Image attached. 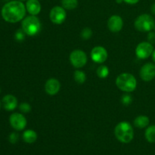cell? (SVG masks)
Wrapping results in <instances>:
<instances>
[{
	"instance_id": "1",
	"label": "cell",
	"mask_w": 155,
	"mask_h": 155,
	"mask_svg": "<svg viewBox=\"0 0 155 155\" xmlns=\"http://www.w3.org/2000/svg\"><path fill=\"white\" fill-rule=\"evenodd\" d=\"M26 6L19 0L10 1L2 8V16L8 23H17L24 19L26 15Z\"/></svg>"
},
{
	"instance_id": "2",
	"label": "cell",
	"mask_w": 155,
	"mask_h": 155,
	"mask_svg": "<svg viewBox=\"0 0 155 155\" xmlns=\"http://www.w3.org/2000/svg\"><path fill=\"white\" fill-rule=\"evenodd\" d=\"M114 134L117 139L123 143H130L134 137L133 127L128 122H120L114 129Z\"/></svg>"
},
{
	"instance_id": "3",
	"label": "cell",
	"mask_w": 155,
	"mask_h": 155,
	"mask_svg": "<svg viewBox=\"0 0 155 155\" xmlns=\"http://www.w3.org/2000/svg\"><path fill=\"white\" fill-rule=\"evenodd\" d=\"M116 84L121 91L131 92L136 89L137 81L133 74L124 73L117 77Z\"/></svg>"
},
{
	"instance_id": "4",
	"label": "cell",
	"mask_w": 155,
	"mask_h": 155,
	"mask_svg": "<svg viewBox=\"0 0 155 155\" xmlns=\"http://www.w3.org/2000/svg\"><path fill=\"white\" fill-rule=\"evenodd\" d=\"M21 29L26 35L30 36H36L41 30L40 21L35 15L26 17L21 23Z\"/></svg>"
},
{
	"instance_id": "5",
	"label": "cell",
	"mask_w": 155,
	"mask_h": 155,
	"mask_svg": "<svg viewBox=\"0 0 155 155\" xmlns=\"http://www.w3.org/2000/svg\"><path fill=\"white\" fill-rule=\"evenodd\" d=\"M135 27L141 32H150L155 27L154 19L148 14H143L135 21Z\"/></svg>"
},
{
	"instance_id": "6",
	"label": "cell",
	"mask_w": 155,
	"mask_h": 155,
	"mask_svg": "<svg viewBox=\"0 0 155 155\" xmlns=\"http://www.w3.org/2000/svg\"><path fill=\"white\" fill-rule=\"evenodd\" d=\"M70 61L74 68H81L86 65L87 62V56L82 50H74L70 54Z\"/></svg>"
},
{
	"instance_id": "7",
	"label": "cell",
	"mask_w": 155,
	"mask_h": 155,
	"mask_svg": "<svg viewBox=\"0 0 155 155\" xmlns=\"http://www.w3.org/2000/svg\"><path fill=\"white\" fill-rule=\"evenodd\" d=\"M66 9L62 6H54L50 11L49 17L51 22L55 24H61L67 18Z\"/></svg>"
},
{
	"instance_id": "8",
	"label": "cell",
	"mask_w": 155,
	"mask_h": 155,
	"mask_svg": "<svg viewBox=\"0 0 155 155\" xmlns=\"http://www.w3.org/2000/svg\"><path fill=\"white\" fill-rule=\"evenodd\" d=\"M154 47L149 42H142L137 45L136 49V54L138 58L145 59L149 58L152 54Z\"/></svg>"
},
{
	"instance_id": "9",
	"label": "cell",
	"mask_w": 155,
	"mask_h": 155,
	"mask_svg": "<svg viewBox=\"0 0 155 155\" xmlns=\"http://www.w3.org/2000/svg\"><path fill=\"white\" fill-rule=\"evenodd\" d=\"M9 122L12 128L17 131H21L27 126V120L22 114H12L9 117Z\"/></svg>"
},
{
	"instance_id": "10",
	"label": "cell",
	"mask_w": 155,
	"mask_h": 155,
	"mask_svg": "<svg viewBox=\"0 0 155 155\" xmlns=\"http://www.w3.org/2000/svg\"><path fill=\"white\" fill-rule=\"evenodd\" d=\"M108 57L107 51L104 47L95 46L91 51V58L94 62L98 64L104 63Z\"/></svg>"
},
{
	"instance_id": "11",
	"label": "cell",
	"mask_w": 155,
	"mask_h": 155,
	"mask_svg": "<svg viewBox=\"0 0 155 155\" xmlns=\"http://www.w3.org/2000/svg\"><path fill=\"white\" fill-rule=\"evenodd\" d=\"M139 75L142 80L149 82L155 77V64L152 63H147L142 67Z\"/></svg>"
},
{
	"instance_id": "12",
	"label": "cell",
	"mask_w": 155,
	"mask_h": 155,
	"mask_svg": "<svg viewBox=\"0 0 155 155\" xmlns=\"http://www.w3.org/2000/svg\"><path fill=\"white\" fill-rule=\"evenodd\" d=\"M124 26V21L122 18L119 15H112L107 21V27L109 30L114 33L120 31Z\"/></svg>"
},
{
	"instance_id": "13",
	"label": "cell",
	"mask_w": 155,
	"mask_h": 155,
	"mask_svg": "<svg viewBox=\"0 0 155 155\" xmlns=\"http://www.w3.org/2000/svg\"><path fill=\"white\" fill-rule=\"evenodd\" d=\"M61 84L60 82L54 78L48 80L45 83V89L47 94L49 95H54L60 91Z\"/></svg>"
},
{
	"instance_id": "14",
	"label": "cell",
	"mask_w": 155,
	"mask_h": 155,
	"mask_svg": "<svg viewBox=\"0 0 155 155\" xmlns=\"http://www.w3.org/2000/svg\"><path fill=\"white\" fill-rule=\"evenodd\" d=\"M2 106L6 110H14L18 106V99L13 95H6L2 98Z\"/></svg>"
},
{
	"instance_id": "15",
	"label": "cell",
	"mask_w": 155,
	"mask_h": 155,
	"mask_svg": "<svg viewBox=\"0 0 155 155\" xmlns=\"http://www.w3.org/2000/svg\"><path fill=\"white\" fill-rule=\"evenodd\" d=\"M26 9L31 15L36 16L41 12V4L39 0H27Z\"/></svg>"
},
{
	"instance_id": "16",
	"label": "cell",
	"mask_w": 155,
	"mask_h": 155,
	"mask_svg": "<svg viewBox=\"0 0 155 155\" xmlns=\"http://www.w3.org/2000/svg\"><path fill=\"white\" fill-rule=\"evenodd\" d=\"M23 139L27 143L32 144L36 142V139H37V134L34 130H26L23 134Z\"/></svg>"
},
{
	"instance_id": "17",
	"label": "cell",
	"mask_w": 155,
	"mask_h": 155,
	"mask_svg": "<svg viewBox=\"0 0 155 155\" xmlns=\"http://www.w3.org/2000/svg\"><path fill=\"white\" fill-rule=\"evenodd\" d=\"M149 118L147 116H144V115H141V116L137 117L134 120V125L136 127L140 129L145 128L149 124Z\"/></svg>"
},
{
	"instance_id": "18",
	"label": "cell",
	"mask_w": 155,
	"mask_h": 155,
	"mask_svg": "<svg viewBox=\"0 0 155 155\" xmlns=\"http://www.w3.org/2000/svg\"><path fill=\"white\" fill-rule=\"evenodd\" d=\"M145 136L146 140L150 143L155 142V125H151L145 130Z\"/></svg>"
},
{
	"instance_id": "19",
	"label": "cell",
	"mask_w": 155,
	"mask_h": 155,
	"mask_svg": "<svg viewBox=\"0 0 155 155\" xmlns=\"http://www.w3.org/2000/svg\"><path fill=\"white\" fill-rule=\"evenodd\" d=\"M61 5L66 10H74L78 6V0H61Z\"/></svg>"
},
{
	"instance_id": "20",
	"label": "cell",
	"mask_w": 155,
	"mask_h": 155,
	"mask_svg": "<svg viewBox=\"0 0 155 155\" xmlns=\"http://www.w3.org/2000/svg\"><path fill=\"white\" fill-rule=\"evenodd\" d=\"M74 80L79 84H83L86 80V74L82 71H76L74 72Z\"/></svg>"
},
{
	"instance_id": "21",
	"label": "cell",
	"mask_w": 155,
	"mask_h": 155,
	"mask_svg": "<svg viewBox=\"0 0 155 155\" xmlns=\"http://www.w3.org/2000/svg\"><path fill=\"white\" fill-rule=\"evenodd\" d=\"M109 69L105 65H101L97 69V75L101 79H104L108 76Z\"/></svg>"
},
{
	"instance_id": "22",
	"label": "cell",
	"mask_w": 155,
	"mask_h": 155,
	"mask_svg": "<svg viewBox=\"0 0 155 155\" xmlns=\"http://www.w3.org/2000/svg\"><path fill=\"white\" fill-rule=\"evenodd\" d=\"M92 31L90 28L89 27H86L83 29L81 32V37L83 39H89L92 37Z\"/></svg>"
},
{
	"instance_id": "23",
	"label": "cell",
	"mask_w": 155,
	"mask_h": 155,
	"mask_svg": "<svg viewBox=\"0 0 155 155\" xmlns=\"http://www.w3.org/2000/svg\"><path fill=\"white\" fill-rule=\"evenodd\" d=\"M132 101H133V97L130 94H125L121 97V102L124 105H129V104H131Z\"/></svg>"
},
{
	"instance_id": "24",
	"label": "cell",
	"mask_w": 155,
	"mask_h": 155,
	"mask_svg": "<svg viewBox=\"0 0 155 155\" xmlns=\"http://www.w3.org/2000/svg\"><path fill=\"white\" fill-rule=\"evenodd\" d=\"M25 35L26 33H24V30H23L22 29H20V30H18V31L15 33V39H16L17 41H18V42H22V41L25 39Z\"/></svg>"
},
{
	"instance_id": "25",
	"label": "cell",
	"mask_w": 155,
	"mask_h": 155,
	"mask_svg": "<svg viewBox=\"0 0 155 155\" xmlns=\"http://www.w3.org/2000/svg\"><path fill=\"white\" fill-rule=\"evenodd\" d=\"M19 109L22 113H28L31 110V106L27 103H22L20 104Z\"/></svg>"
},
{
	"instance_id": "26",
	"label": "cell",
	"mask_w": 155,
	"mask_h": 155,
	"mask_svg": "<svg viewBox=\"0 0 155 155\" xmlns=\"http://www.w3.org/2000/svg\"><path fill=\"white\" fill-rule=\"evenodd\" d=\"M9 142L12 144H15L18 141V134L16 133H11L8 137Z\"/></svg>"
},
{
	"instance_id": "27",
	"label": "cell",
	"mask_w": 155,
	"mask_h": 155,
	"mask_svg": "<svg viewBox=\"0 0 155 155\" xmlns=\"http://www.w3.org/2000/svg\"><path fill=\"white\" fill-rule=\"evenodd\" d=\"M148 40L150 43H155V33L150 32L148 35Z\"/></svg>"
},
{
	"instance_id": "28",
	"label": "cell",
	"mask_w": 155,
	"mask_h": 155,
	"mask_svg": "<svg viewBox=\"0 0 155 155\" xmlns=\"http://www.w3.org/2000/svg\"><path fill=\"white\" fill-rule=\"evenodd\" d=\"M124 2L127 3V4L135 5V4H137V3L139 2V0H124Z\"/></svg>"
},
{
	"instance_id": "29",
	"label": "cell",
	"mask_w": 155,
	"mask_h": 155,
	"mask_svg": "<svg viewBox=\"0 0 155 155\" xmlns=\"http://www.w3.org/2000/svg\"><path fill=\"white\" fill-rule=\"evenodd\" d=\"M151 12H152L154 15H155V2L152 5H151Z\"/></svg>"
},
{
	"instance_id": "30",
	"label": "cell",
	"mask_w": 155,
	"mask_h": 155,
	"mask_svg": "<svg viewBox=\"0 0 155 155\" xmlns=\"http://www.w3.org/2000/svg\"><path fill=\"white\" fill-rule=\"evenodd\" d=\"M151 56H152V59L155 63V49L153 51V53H152V54H151Z\"/></svg>"
},
{
	"instance_id": "31",
	"label": "cell",
	"mask_w": 155,
	"mask_h": 155,
	"mask_svg": "<svg viewBox=\"0 0 155 155\" xmlns=\"http://www.w3.org/2000/svg\"><path fill=\"white\" fill-rule=\"evenodd\" d=\"M116 1L117 3H122L124 2V0H116Z\"/></svg>"
},
{
	"instance_id": "32",
	"label": "cell",
	"mask_w": 155,
	"mask_h": 155,
	"mask_svg": "<svg viewBox=\"0 0 155 155\" xmlns=\"http://www.w3.org/2000/svg\"><path fill=\"white\" fill-rule=\"evenodd\" d=\"M19 1H21V2H23V1H26V0H19Z\"/></svg>"
},
{
	"instance_id": "33",
	"label": "cell",
	"mask_w": 155,
	"mask_h": 155,
	"mask_svg": "<svg viewBox=\"0 0 155 155\" xmlns=\"http://www.w3.org/2000/svg\"><path fill=\"white\" fill-rule=\"evenodd\" d=\"M0 108H1V102H0Z\"/></svg>"
},
{
	"instance_id": "34",
	"label": "cell",
	"mask_w": 155,
	"mask_h": 155,
	"mask_svg": "<svg viewBox=\"0 0 155 155\" xmlns=\"http://www.w3.org/2000/svg\"><path fill=\"white\" fill-rule=\"evenodd\" d=\"M154 28H155V27H154Z\"/></svg>"
}]
</instances>
